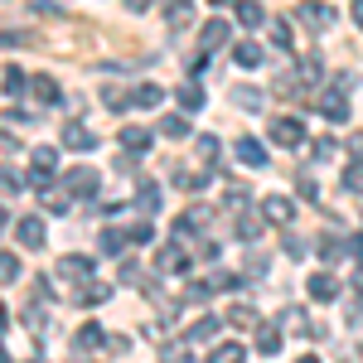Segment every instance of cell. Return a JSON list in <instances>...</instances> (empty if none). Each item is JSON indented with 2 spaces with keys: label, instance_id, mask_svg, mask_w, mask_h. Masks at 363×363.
<instances>
[{
  "label": "cell",
  "instance_id": "obj_1",
  "mask_svg": "<svg viewBox=\"0 0 363 363\" xmlns=\"http://www.w3.org/2000/svg\"><path fill=\"white\" fill-rule=\"evenodd\" d=\"M63 189H68L73 199H92L97 189H102V179H97V169H92V165H78V169L63 174Z\"/></svg>",
  "mask_w": 363,
  "mask_h": 363
},
{
  "label": "cell",
  "instance_id": "obj_2",
  "mask_svg": "<svg viewBox=\"0 0 363 363\" xmlns=\"http://www.w3.org/2000/svg\"><path fill=\"white\" fill-rule=\"evenodd\" d=\"M228 39H233V25H228L223 15H213V20H203V29H199V44H203V54H213V49H223Z\"/></svg>",
  "mask_w": 363,
  "mask_h": 363
},
{
  "label": "cell",
  "instance_id": "obj_3",
  "mask_svg": "<svg viewBox=\"0 0 363 363\" xmlns=\"http://www.w3.org/2000/svg\"><path fill=\"white\" fill-rule=\"evenodd\" d=\"M272 140L286 145V150L301 145V140H306V121H301V116H277V121H272Z\"/></svg>",
  "mask_w": 363,
  "mask_h": 363
},
{
  "label": "cell",
  "instance_id": "obj_4",
  "mask_svg": "<svg viewBox=\"0 0 363 363\" xmlns=\"http://www.w3.org/2000/svg\"><path fill=\"white\" fill-rule=\"evenodd\" d=\"M54 272H58V277H68V281H87V277H92V257H83V252H68V257H58Z\"/></svg>",
  "mask_w": 363,
  "mask_h": 363
},
{
  "label": "cell",
  "instance_id": "obj_5",
  "mask_svg": "<svg viewBox=\"0 0 363 363\" xmlns=\"http://www.w3.org/2000/svg\"><path fill=\"white\" fill-rule=\"evenodd\" d=\"M15 238H20V247L39 252L44 238H49V233H44V218H20V223H15Z\"/></svg>",
  "mask_w": 363,
  "mask_h": 363
},
{
  "label": "cell",
  "instance_id": "obj_6",
  "mask_svg": "<svg viewBox=\"0 0 363 363\" xmlns=\"http://www.w3.org/2000/svg\"><path fill=\"white\" fill-rule=\"evenodd\" d=\"M63 145L68 150H97V131H87L83 121H68L63 126Z\"/></svg>",
  "mask_w": 363,
  "mask_h": 363
},
{
  "label": "cell",
  "instance_id": "obj_7",
  "mask_svg": "<svg viewBox=\"0 0 363 363\" xmlns=\"http://www.w3.org/2000/svg\"><path fill=\"white\" fill-rule=\"evenodd\" d=\"M233 150H238V160H242L247 169H262V165H267V145H262L257 136H242Z\"/></svg>",
  "mask_w": 363,
  "mask_h": 363
},
{
  "label": "cell",
  "instance_id": "obj_8",
  "mask_svg": "<svg viewBox=\"0 0 363 363\" xmlns=\"http://www.w3.org/2000/svg\"><path fill=\"white\" fill-rule=\"evenodd\" d=\"M262 218H267V223H291V218H296V203L286 194H272L262 203Z\"/></svg>",
  "mask_w": 363,
  "mask_h": 363
},
{
  "label": "cell",
  "instance_id": "obj_9",
  "mask_svg": "<svg viewBox=\"0 0 363 363\" xmlns=\"http://www.w3.org/2000/svg\"><path fill=\"white\" fill-rule=\"evenodd\" d=\"M218 330H223V320H218V315H203V320H194V325H189V344H213V339H218Z\"/></svg>",
  "mask_w": 363,
  "mask_h": 363
},
{
  "label": "cell",
  "instance_id": "obj_10",
  "mask_svg": "<svg viewBox=\"0 0 363 363\" xmlns=\"http://www.w3.org/2000/svg\"><path fill=\"white\" fill-rule=\"evenodd\" d=\"M320 73H325V63H320V54H306L301 63H296V92H306L310 83H320Z\"/></svg>",
  "mask_w": 363,
  "mask_h": 363
},
{
  "label": "cell",
  "instance_id": "obj_11",
  "mask_svg": "<svg viewBox=\"0 0 363 363\" xmlns=\"http://www.w3.org/2000/svg\"><path fill=\"white\" fill-rule=\"evenodd\" d=\"M121 150H126V155H145V150H150V131H145V126H121Z\"/></svg>",
  "mask_w": 363,
  "mask_h": 363
},
{
  "label": "cell",
  "instance_id": "obj_12",
  "mask_svg": "<svg viewBox=\"0 0 363 363\" xmlns=\"http://www.w3.org/2000/svg\"><path fill=\"white\" fill-rule=\"evenodd\" d=\"M160 102H165V87H160V83L131 87V107H140V112H150V107H160Z\"/></svg>",
  "mask_w": 363,
  "mask_h": 363
},
{
  "label": "cell",
  "instance_id": "obj_13",
  "mask_svg": "<svg viewBox=\"0 0 363 363\" xmlns=\"http://www.w3.org/2000/svg\"><path fill=\"white\" fill-rule=\"evenodd\" d=\"M320 112L330 116V121H349V97L335 92V87H330V92H320Z\"/></svg>",
  "mask_w": 363,
  "mask_h": 363
},
{
  "label": "cell",
  "instance_id": "obj_14",
  "mask_svg": "<svg viewBox=\"0 0 363 363\" xmlns=\"http://www.w3.org/2000/svg\"><path fill=\"white\" fill-rule=\"evenodd\" d=\"M233 20H238L242 29H262L267 20H272V15H267L262 5H247V0H242V5H233Z\"/></svg>",
  "mask_w": 363,
  "mask_h": 363
},
{
  "label": "cell",
  "instance_id": "obj_15",
  "mask_svg": "<svg viewBox=\"0 0 363 363\" xmlns=\"http://www.w3.org/2000/svg\"><path fill=\"white\" fill-rule=\"evenodd\" d=\"M310 301H335L339 296V277H330V272H320V277H310Z\"/></svg>",
  "mask_w": 363,
  "mask_h": 363
},
{
  "label": "cell",
  "instance_id": "obj_16",
  "mask_svg": "<svg viewBox=\"0 0 363 363\" xmlns=\"http://www.w3.org/2000/svg\"><path fill=\"white\" fill-rule=\"evenodd\" d=\"M208 363H247V349H242L238 339H223V344H213Z\"/></svg>",
  "mask_w": 363,
  "mask_h": 363
},
{
  "label": "cell",
  "instance_id": "obj_17",
  "mask_svg": "<svg viewBox=\"0 0 363 363\" xmlns=\"http://www.w3.org/2000/svg\"><path fill=\"white\" fill-rule=\"evenodd\" d=\"M29 92H34V97H39L44 107H54L58 97H63V92H58V83L49 78V73H39V78H29Z\"/></svg>",
  "mask_w": 363,
  "mask_h": 363
},
{
  "label": "cell",
  "instance_id": "obj_18",
  "mask_svg": "<svg viewBox=\"0 0 363 363\" xmlns=\"http://www.w3.org/2000/svg\"><path fill=\"white\" fill-rule=\"evenodd\" d=\"M136 208L145 213V218H150V213H160V184H150V179H145V184L136 189Z\"/></svg>",
  "mask_w": 363,
  "mask_h": 363
},
{
  "label": "cell",
  "instance_id": "obj_19",
  "mask_svg": "<svg viewBox=\"0 0 363 363\" xmlns=\"http://www.w3.org/2000/svg\"><path fill=\"white\" fill-rule=\"evenodd\" d=\"M257 354H281V330L257 320Z\"/></svg>",
  "mask_w": 363,
  "mask_h": 363
},
{
  "label": "cell",
  "instance_id": "obj_20",
  "mask_svg": "<svg viewBox=\"0 0 363 363\" xmlns=\"http://www.w3.org/2000/svg\"><path fill=\"white\" fill-rule=\"evenodd\" d=\"M301 20L315 25V29H330L335 25V10H330V5H301Z\"/></svg>",
  "mask_w": 363,
  "mask_h": 363
},
{
  "label": "cell",
  "instance_id": "obj_21",
  "mask_svg": "<svg viewBox=\"0 0 363 363\" xmlns=\"http://www.w3.org/2000/svg\"><path fill=\"white\" fill-rule=\"evenodd\" d=\"M233 63H238V68H257V63H262V44H252V39H242V44L233 49Z\"/></svg>",
  "mask_w": 363,
  "mask_h": 363
},
{
  "label": "cell",
  "instance_id": "obj_22",
  "mask_svg": "<svg viewBox=\"0 0 363 363\" xmlns=\"http://www.w3.org/2000/svg\"><path fill=\"white\" fill-rule=\"evenodd\" d=\"M233 102H238V107H247V112H262L267 92H262V87H233Z\"/></svg>",
  "mask_w": 363,
  "mask_h": 363
},
{
  "label": "cell",
  "instance_id": "obj_23",
  "mask_svg": "<svg viewBox=\"0 0 363 363\" xmlns=\"http://www.w3.org/2000/svg\"><path fill=\"white\" fill-rule=\"evenodd\" d=\"M174 97H179V107H184V112H199V107H203V87H199V83H179Z\"/></svg>",
  "mask_w": 363,
  "mask_h": 363
},
{
  "label": "cell",
  "instance_id": "obj_24",
  "mask_svg": "<svg viewBox=\"0 0 363 363\" xmlns=\"http://www.w3.org/2000/svg\"><path fill=\"white\" fill-rule=\"evenodd\" d=\"M267 29H272V44H277L281 54H291V44H296V34H291V25H286V20H267Z\"/></svg>",
  "mask_w": 363,
  "mask_h": 363
},
{
  "label": "cell",
  "instance_id": "obj_25",
  "mask_svg": "<svg viewBox=\"0 0 363 363\" xmlns=\"http://www.w3.org/2000/svg\"><path fill=\"white\" fill-rule=\"evenodd\" d=\"M25 277V267H20V257L15 252H0V286H10V281Z\"/></svg>",
  "mask_w": 363,
  "mask_h": 363
},
{
  "label": "cell",
  "instance_id": "obj_26",
  "mask_svg": "<svg viewBox=\"0 0 363 363\" xmlns=\"http://www.w3.org/2000/svg\"><path fill=\"white\" fill-rule=\"evenodd\" d=\"M73 344H78V349H102V344H107V335H102V330H97V325H83V330H78V335H73Z\"/></svg>",
  "mask_w": 363,
  "mask_h": 363
},
{
  "label": "cell",
  "instance_id": "obj_27",
  "mask_svg": "<svg viewBox=\"0 0 363 363\" xmlns=\"http://www.w3.org/2000/svg\"><path fill=\"white\" fill-rule=\"evenodd\" d=\"M155 267H160V272H184L189 262H184V252H179V247H160V257H155Z\"/></svg>",
  "mask_w": 363,
  "mask_h": 363
},
{
  "label": "cell",
  "instance_id": "obj_28",
  "mask_svg": "<svg viewBox=\"0 0 363 363\" xmlns=\"http://www.w3.org/2000/svg\"><path fill=\"white\" fill-rule=\"evenodd\" d=\"M238 238H242V242H257V238H262V218H257V213H238Z\"/></svg>",
  "mask_w": 363,
  "mask_h": 363
},
{
  "label": "cell",
  "instance_id": "obj_29",
  "mask_svg": "<svg viewBox=\"0 0 363 363\" xmlns=\"http://www.w3.org/2000/svg\"><path fill=\"white\" fill-rule=\"evenodd\" d=\"M194 20V5H165V25L169 29H184Z\"/></svg>",
  "mask_w": 363,
  "mask_h": 363
},
{
  "label": "cell",
  "instance_id": "obj_30",
  "mask_svg": "<svg viewBox=\"0 0 363 363\" xmlns=\"http://www.w3.org/2000/svg\"><path fill=\"white\" fill-rule=\"evenodd\" d=\"M160 136L184 140V136H189V116H165V121H160Z\"/></svg>",
  "mask_w": 363,
  "mask_h": 363
},
{
  "label": "cell",
  "instance_id": "obj_31",
  "mask_svg": "<svg viewBox=\"0 0 363 363\" xmlns=\"http://www.w3.org/2000/svg\"><path fill=\"white\" fill-rule=\"evenodd\" d=\"M20 189H25V174L10 169V165H0V194H20Z\"/></svg>",
  "mask_w": 363,
  "mask_h": 363
},
{
  "label": "cell",
  "instance_id": "obj_32",
  "mask_svg": "<svg viewBox=\"0 0 363 363\" xmlns=\"http://www.w3.org/2000/svg\"><path fill=\"white\" fill-rule=\"evenodd\" d=\"M315 252H320L325 262H339V257L349 252V242H339V238H320V242H315Z\"/></svg>",
  "mask_w": 363,
  "mask_h": 363
},
{
  "label": "cell",
  "instance_id": "obj_33",
  "mask_svg": "<svg viewBox=\"0 0 363 363\" xmlns=\"http://www.w3.org/2000/svg\"><path fill=\"white\" fill-rule=\"evenodd\" d=\"M97 238H102V252H112V257H116L121 247H126V233H121V228H102Z\"/></svg>",
  "mask_w": 363,
  "mask_h": 363
},
{
  "label": "cell",
  "instance_id": "obj_34",
  "mask_svg": "<svg viewBox=\"0 0 363 363\" xmlns=\"http://www.w3.org/2000/svg\"><path fill=\"white\" fill-rule=\"evenodd\" d=\"M54 160H58L54 145H34V169H39V174H49V169H54Z\"/></svg>",
  "mask_w": 363,
  "mask_h": 363
},
{
  "label": "cell",
  "instance_id": "obj_35",
  "mask_svg": "<svg viewBox=\"0 0 363 363\" xmlns=\"http://www.w3.org/2000/svg\"><path fill=\"white\" fill-rule=\"evenodd\" d=\"M102 102L121 112V107H131V92H121V87H116V83H107V87H102Z\"/></svg>",
  "mask_w": 363,
  "mask_h": 363
},
{
  "label": "cell",
  "instance_id": "obj_36",
  "mask_svg": "<svg viewBox=\"0 0 363 363\" xmlns=\"http://www.w3.org/2000/svg\"><path fill=\"white\" fill-rule=\"evenodd\" d=\"M0 87H5L10 97H20V92H25V87H29V78H25V73H20V68H5V83H0Z\"/></svg>",
  "mask_w": 363,
  "mask_h": 363
},
{
  "label": "cell",
  "instance_id": "obj_37",
  "mask_svg": "<svg viewBox=\"0 0 363 363\" xmlns=\"http://www.w3.org/2000/svg\"><path fill=\"white\" fill-rule=\"evenodd\" d=\"M126 238H131L136 247H145V242L155 238V228H150V223H145V218H140V223H131V228H126Z\"/></svg>",
  "mask_w": 363,
  "mask_h": 363
},
{
  "label": "cell",
  "instance_id": "obj_38",
  "mask_svg": "<svg viewBox=\"0 0 363 363\" xmlns=\"http://www.w3.org/2000/svg\"><path fill=\"white\" fill-rule=\"evenodd\" d=\"M344 189L363 199V165H349V169H344Z\"/></svg>",
  "mask_w": 363,
  "mask_h": 363
},
{
  "label": "cell",
  "instance_id": "obj_39",
  "mask_svg": "<svg viewBox=\"0 0 363 363\" xmlns=\"http://www.w3.org/2000/svg\"><path fill=\"white\" fill-rule=\"evenodd\" d=\"M107 296H112V286H83V296H78V301H83V306H102Z\"/></svg>",
  "mask_w": 363,
  "mask_h": 363
},
{
  "label": "cell",
  "instance_id": "obj_40",
  "mask_svg": "<svg viewBox=\"0 0 363 363\" xmlns=\"http://www.w3.org/2000/svg\"><path fill=\"white\" fill-rule=\"evenodd\" d=\"M39 203H44V213H54V218H58V213H68V199H63V194H54V189H49V194L39 199Z\"/></svg>",
  "mask_w": 363,
  "mask_h": 363
},
{
  "label": "cell",
  "instance_id": "obj_41",
  "mask_svg": "<svg viewBox=\"0 0 363 363\" xmlns=\"http://www.w3.org/2000/svg\"><path fill=\"white\" fill-rule=\"evenodd\" d=\"M218 150H223V140H218V136H199V160H213Z\"/></svg>",
  "mask_w": 363,
  "mask_h": 363
},
{
  "label": "cell",
  "instance_id": "obj_42",
  "mask_svg": "<svg viewBox=\"0 0 363 363\" xmlns=\"http://www.w3.org/2000/svg\"><path fill=\"white\" fill-rule=\"evenodd\" d=\"M281 252H286V257H296V262H301V257H306V242H301V238H291V233H286V238H281Z\"/></svg>",
  "mask_w": 363,
  "mask_h": 363
},
{
  "label": "cell",
  "instance_id": "obj_43",
  "mask_svg": "<svg viewBox=\"0 0 363 363\" xmlns=\"http://www.w3.org/2000/svg\"><path fill=\"white\" fill-rule=\"evenodd\" d=\"M228 320H233V325H257V310H252V306H233V310H228Z\"/></svg>",
  "mask_w": 363,
  "mask_h": 363
},
{
  "label": "cell",
  "instance_id": "obj_44",
  "mask_svg": "<svg viewBox=\"0 0 363 363\" xmlns=\"http://www.w3.org/2000/svg\"><path fill=\"white\" fill-rule=\"evenodd\" d=\"M335 155H339V145H335L330 136H320V140H315V160H335Z\"/></svg>",
  "mask_w": 363,
  "mask_h": 363
},
{
  "label": "cell",
  "instance_id": "obj_45",
  "mask_svg": "<svg viewBox=\"0 0 363 363\" xmlns=\"http://www.w3.org/2000/svg\"><path fill=\"white\" fill-rule=\"evenodd\" d=\"M160 359H165V363H189V349H184V344H165Z\"/></svg>",
  "mask_w": 363,
  "mask_h": 363
},
{
  "label": "cell",
  "instance_id": "obj_46",
  "mask_svg": "<svg viewBox=\"0 0 363 363\" xmlns=\"http://www.w3.org/2000/svg\"><path fill=\"white\" fill-rule=\"evenodd\" d=\"M296 189H301V199H320V184H315L310 174H301V179H296Z\"/></svg>",
  "mask_w": 363,
  "mask_h": 363
},
{
  "label": "cell",
  "instance_id": "obj_47",
  "mask_svg": "<svg viewBox=\"0 0 363 363\" xmlns=\"http://www.w3.org/2000/svg\"><path fill=\"white\" fill-rule=\"evenodd\" d=\"M121 281H126V286H136V281H140V267H136V262H121Z\"/></svg>",
  "mask_w": 363,
  "mask_h": 363
},
{
  "label": "cell",
  "instance_id": "obj_48",
  "mask_svg": "<svg viewBox=\"0 0 363 363\" xmlns=\"http://www.w3.org/2000/svg\"><path fill=\"white\" fill-rule=\"evenodd\" d=\"M349 155H359V160H363V131H354V136H349Z\"/></svg>",
  "mask_w": 363,
  "mask_h": 363
},
{
  "label": "cell",
  "instance_id": "obj_49",
  "mask_svg": "<svg viewBox=\"0 0 363 363\" xmlns=\"http://www.w3.org/2000/svg\"><path fill=\"white\" fill-rule=\"evenodd\" d=\"M354 25L363 29V0H359V5H354Z\"/></svg>",
  "mask_w": 363,
  "mask_h": 363
},
{
  "label": "cell",
  "instance_id": "obj_50",
  "mask_svg": "<svg viewBox=\"0 0 363 363\" xmlns=\"http://www.w3.org/2000/svg\"><path fill=\"white\" fill-rule=\"evenodd\" d=\"M0 330H10V310L0 306Z\"/></svg>",
  "mask_w": 363,
  "mask_h": 363
},
{
  "label": "cell",
  "instance_id": "obj_51",
  "mask_svg": "<svg viewBox=\"0 0 363 363\" xmlns=\"http://www.w3.org/2000/svg\"><path fill=\"white\" fill-rule=\"evenodd\" d=\"M354 291H359V296H363V267H359V277H354Z\"/></svg>",
  "mask_w": 363,
  "mask_h": 363
},
{
  "label": "cell",
  "instance_id": "obj_52",
  "mask_svg": "<svg viewBox=\"0 0 363 363\" xmlns=\"http://www.w3.org/2000/svg\"><path fill=\"white\" fill-rule=\"evenodd\" d=\"M5 223H10V218H5V208H0V233H5Z\"/></svg>",
  "mask_w": 363,
  "mask_h": 363
},
{
  "label": "cell",
  "instance_id": "obj_53",
  "mask_svg": "<svg viewBox=\"0 0 363 363\" xmlns=\"http://www.w3.org/2000/svg\"><path fill=\"white\" fill-rule=\"evenodd\" d=\"M0 363H10V354H5V344H0Z\"/></svg>",
  "mask_w": 363,
  "mask_h": 363
},
{
  "label": "cell",
  "instance_id": "obj_54",
  "mask_svg": "<svg viewBox=\"0 0 363 363\" xmlns=\"http://www.w3.org/2000/svg\"><path fill=\"white\" fill-rule=\"evenodd\" d=\"M301 363H320V359H315V354H306V359H301Z\"/></svg>",
  "mask_w": 363,
  "mask_h": 363
}]
</instances>
